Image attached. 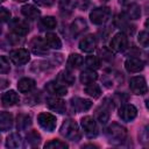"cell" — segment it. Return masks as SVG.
<instances>
[{"instance_id": "obj_1", "label": "cell", "mask_w": 149, "mask_h": 149, "mask_svg": "<svg viewBox=\"0 0 149 149\" xmlns=\"http://www.w3.org/2000/svg\"><path fill=\"white\" fill-rule=\"evenodd\" d=\"M106 136L112 144H121L127 137V130L125 127L116 122H112L106 128Z\"/></svg>"}, {"instance_id": "obj_2", "label": "cell", "mask_w": 149, "mask_h": 149, "mask_svg": "<svg viewBox=\"0 0 149 149\" xmlns=\"http://www.w3.org/2000/svg\"><path fill=\"white\" fill-rule=\"evenodd\" d=\"M59 133H61L62 136H64L65 139H68V140H70L72 142H77L81 137V134H80L78 125L73 120H70V119L65 120L63 122V125L61 126Z\"/></svg>"}, {"instance_id": "obj_3", "label": "cell", "mask_w": 149, "mask_h": 149, "mask_svg": "<svg viewBox=\"0 0 149 149\" xmlns=\"http://www.w3.org/2000/svg\"><path fill=\"white\" fill-rule=\"evenodd\" d=\"M109 16H111V9H109V7H106V6L94 8L90 13V20L94 24H104V23H106L108 21Z\"/></svg>"}, {"instance_id": "obj_4", "label": "cell", "mask_w": 149, "mask_h": 149, "mask_svg": "<svg viewBox=\"0 0 149 149\" xmlns=\"http://www.w3.org/2000/svg\"><path fill=\"white\" fill-rule=\"evenodd\" d=\"M109 47L115 52H122L128 48V37L125 33H118L115 34L109 43Z\"/></svg>"}, {"instance_id": "obj_5", "label": "cell", "mask_w": 149, "mask_h": 149, "mask_svg": "<svg viewBox=\"0 0 149 149\" xmlns=\"http://www.w3.org/2000/svg\"><path fill=\"white\" fill-rule=\"evenodd\" d=\"M129 88L134 94L137 95H142L146 94L148 92V86H147V81L144 79V77L142 76H136L130 78L129 80Z\"/></svg>"}, {"instance_id": "obj_6", "label": "cell", "mask_w": 149, "mask_h": 149, "mask_svg": "<svg viewBox=\"0 0 149 149\" xmlns=\"http://www.w3.org/2000/svg\"><path fill=\"white\" fill-rule=\"evenodd\" d=\"M80 125H81V128L84 129V133L86 134L87 137H95L99 133V129H98V125L95 122V120L92 118V116H84L81 118L80 120Z\"/></svg>"}, {"instance_id": "obj_7", "label": "cell", "mask_w": 149, "mask_h": 149, "mask_svg": "<svg viewBox=\"0 0 149 149\" xmlns=\"http://www.w3.org/2000/svg\"><path fill=\"white\" fill-rule=\"evenodd\" d=\"M9 59L15 64V65H23L29 62L30 55L29 51L24 48H19L15 50H12L9 52Z\"/></svg>"}, {"instance_id": "obj_8", "label": "cell", "mask_w": 149, "mask_h": 149, "mask_svg": "<svg viewBox=\"0 0 149 149\" xmlns=\"http://www.w3.org/2000/svg\"><path fill=\"white\" fill-rule=\"evenodd\" d=\"M37 122L38 125L45 129L47 132H54L55 128H56V123H57V120H56V116L50 114V113H41L38 114L37 116Z\"/></svg>"}, {"instance_id": "obj_9", "label": "cell", "mask_w": 149, "mask_h": 149, "mask_svg": "<svg viewBox=\"0 0 149 149\" xmlns=\"http://www.w3.org/2000/svg\"><path fill=\"white\" fill-rule=\"evenodd\" d=\"M9 29L17 36H24L29 31V26L24 20L15 17L9 21Z\"/></svg>"}, {"instance_id": "obj_10", "label": "cell", "mask_w": 149, "mask_h": 149, "mask_svg": "<svg viewBox=\"0 0 149 149\" xmlns=\"http://www.w3.org/2000/svg\"><path fill=\"white\" fill-rule=\"evenodd\" d=\"M29 47H30V50L35 54V55H47L48 54V45L45 43V41L38 36H35L30 40L29 42Z\"/></svg>"}, {"instance_id": "obj_11", "label": "cell", "mask_w": 149, "mask_h": 149, "mask_svg": "<svg viewBox=\"0 0 149 149\" xmlns=\"http://www.w3.org/2000/svg\"><path fill=\"white\" fill-rule=\"evenodd\" d=\"M137 115V109L134 105L132 104H125L119 108V116L121 118V120L129 122L133 121Z\"/></svg>"}, {"instance_id": "obj_12", "label": "cell", "mask_w": 149, "mask_h": 149, "mask_svg": "<svg viewBox=\"0 0 149 149\" xmlns=\"http://www.w3.org/2000/svg\"><path fill=\"white\" fill-rule=\"evenodd\" d=\"M45 102H47V106H48L51 111H55V112H57V113L63 114V113H65V111H66L65 101L62 100L59 97H55V95L49 97V98H47Z\"/></svg>"}, {"instance_id": "obj_13", "label": "cell", "mask_w": 149, "mask_h": 149, "mask_svg": "<svg viewBox=\"0 0 149 149\" xmlns=\"http://www.w3.org/2000/svg\"><path fill=\"white\" fill-rule=\"evenodd\" d=\"M114 23H115V26L118 28L122 29V33H127V34H130V35L134 33V26L130 24L129 19L125 14L116 15V17L114 20Z\"/></svg>"}, {"instance_id": "obj_14", "label": "cell", "mask_w": 149, "mask_h": 149, "mask_svg": "<svg viewBox=\"0 0 149 149\" xmlns=\"http://www.w3.org/2000/svg\"><path fill=\"white\" fill-rule=\"evenodd\" d=\"M71 106L72 108L79 113V112H85L88 111L92 107V101L88 99H84V98H79V97H74L71 99Z\"/></svg>"}, {"instance_id": "obj_15", "label": "cell", "mask_w": 149, "mask_h": 149, "mask_svg": "<svg viewBox=\"0 0 149 149\" xmlns=\"http://www.w3.org/2000/svg\"><path fill=\"white\" fill-rule=\"evenodd\" d=\"M125 68L128 72L136 73L143 70L144 68V62L137 57H130L125 62Z\"/></svg>"}, {"instance_id": "obj_16", "label": "cell", "mask_w": 149, "mask_h": 149, "mask_svg": "<svg viewBox=\"0 0 149 149\" xmlns=\"http://www.w3.org/2000/svg\"><path fill=\"white\" fill-rule=\"evenodd\" d=\"M45 90L50 94H52L55 97H63V95H66L68 94V88L64 85L58 84L56 81H49V83H47Z\"/></svg>"}, {"instance_id": "obj_17", "label": "cell", "mask_w": 149, "mask_h": 149, "mask_svg": "<svg viewBox=\"0 0 149 149\" xmlns=\"http://www.w3.org/2000/svg\"><path fill=\"white\" fill-rule=\"evenodd\" d=\"M86 29H87V23L83 17H77L70 26V31L73 37L81 35Z\"/></svg>"}, {"instance_id": "obj_18", "label": "cell", "mask_w": 149, "mask_h": 149, "mask_svg": "<svg viewBox=\"0 0 149 149\" xmlns=\"http://www.w3.org/2000/svg\"><path fill=\"white\" fill-rule=\"evenodd\" d=\"M95 45L97 41L93 35H86L79 42V49L84 52H92L95 49Z\"/></svg>"}, {"instance_id": "obj_19", "label": "cell", "mask_w": 149, "mask_h": 149, "mask_svg": "<svg viewBox=\"0 0 149 149\" xmlns=\"http://www.w3.org/2000/svg\"><path fill=\"white\" fill-rule=\"evenodd\" d=\"M19 100H20V98H19L17 93L13 90H9L1 95V102L5 107H10V106L16 105L19 102Z\"/></svg>"}, {"instance_id": "obj_20", "label": "cell", "mask_w": 149, "mask_h": 149, "mask_svg": "<svg viewBox=\"0 0 149 149\" xmlns=\"http://www.w3.org/2000/svg\"><path fill=\"white\" fill-rule=\"evenodd\" d=\"M34 87H35V80L31 78L24 77L17 81V90L21 93H29L34 90Z\"/></svg>"}, {"instance_id": "obj_21", "label": "cell", "mask_w": 149, "mask_h": 149, "mask_svg": "<svg viewBox=\"0 0 149 149\" xmlns=\"http://www.w3.org/2000/svg\"><path fill=\"white\" fill-rule=\"evenodd\" d=\"M22 144H23V140H22L21 135L17 133H12L6 139V147L7 148L17 149V148H21Z\"/></svg>"}, {"instance_id": "obj_22", "label": "cell", "mask_w": 149, "mask_h": 149, "mask_svg": "<svg viewBox=\"0 0 149 149\" xmlns=\"http://www.w3.org/2000/svg\"><path fill=\"white\" fill-rule=\"evenodd\" d=\"M125 15L128 19H132V20L140 19V16H141V7L135 2L128 3L126 6V8H125Z\"/></svg>"}, {"instance_id": "obj_23", "label": "cell", "mask_w": 149, "mask_h": 149, "mask_svg": "<svg viewBox=\"0 0 149 149\" xmlns=\"http://www.w3.org/2000/svg\"><path fill=\"white\" fill-rule=\"evenodd\" d=\"M13 126V116L8 112H0V132H7Z\"/></svg>"}, {"instance_id": "obj_24", "label": "cell", "mask_w": 149, "mask_h": 149, "mask_svg": "<svg viewBox=\"0 0 149 149\" xmlns=\"http://www.w3.org/2000/svg\"><path fill=\"white\" fill-rule=\"evenodd\" d=\"M109 109L111 106L108 105L107 100H105V102L97 109V118L99 120L100 123H106L109 119Z\"/></svg>"}, {"instance_id": "obj_25", "label": "cell", "mask_w": 149, "mask_h": 149, "mask_svg": "<svg viewBox=\"0 0 149 149\" xmlns=\"http://www.w3.org/2000/svg\"><path fill=\"white\" fill-rule=\"evenodd\" d=\"M21 13H22L26 17H28V19H30V20L37 19V17L40 16V14H41L40 9H38L37 7H35L34 5H24V6H22V7H21Z\"/></svg>"}, {"instance_id": "obj_26", "label": "cell", "mask_w": 149, "mask_h": 149, "mask_svg": "<svg viewBox=\"0 0 149 149\" xmlns=\"http://www.w3.org/2000/svg\"><path fill=\"white\" fill-rule=\"evenodd\" d=\"M97 78H98V73L95 72V70L87 69L80 73V81L83 85H87L90 83H93L97 80Z\"/></svg>"}, {"instance_id": "obj_27", "label": "cell", "mask_w": 149, "mask_h": 149, "mask_svg": "<svg viewBox=\"0 0 149 149\" xmlns=\"http://www.w3.org/2000/svg\"><path fill=\"white\" fill-rule=\"evenodd\" d=\"M45 43L49 48H52V49H61L62 48V41L61 38L54 34V33H48L45 35Z\"/></svg>"}, {"instance_id": "obj_28", "label": "cell", "mask_w": 149, "mask_h": 149, "mask_svg": "<svg viewBox=\"0 0 149 149\" xmlns=\"http://www.w3.org/2000/svg\"><path fill=\"white\" fill-rule=\"evenodd\" d=\"M83 62H84V59L79 54H71L68 58L66 64L70 69H78L83 64Z\"/></svg>"}, {"instance_id": "obj_29", "label": "cell", "mask_w": 149, "mask_h": 149, "mask_svg": "<svg viewBox=\"0 0 149 149\" xmlns=\"http://www.w3.org/2000/svg\"><path fill=\"white\" fill-rule=\"evenodd\" d=\"M85 93L92 98H99L101 95V90H100V86L93 81L85 85Z\"/></svg>"}, {"instance_id": "obj_30", "label": "cell", "mask_w": 149, "mask_h": 149, "mask_svg": "<svg viewBox=\"0 0 149 149\" xmlns=\"http://www.w3.org/2000/svg\"><path fill=\"white\" fill-rule=\"evenodd\" d=\"M31 125V118L28 114H19L17 115V129L26 130Z\"/></svg>"}, {"instance_id": "obj_31", "label": "cell", "mask_w": 149, "mask_h": 149, "mask_svg": "<svg viewBox=\"0 0 149 149\" xmlns=\"http://www.w3.org/2000/svg\"><path fill=\"white\" fill-rule=\"evenodd\" d=\"M57 80L61 81L62 84H66V85H72L74 83V77L72 76L71 72L64 70V71H61L57 76Z\"/></svg>"}, {"instance_id": "obj_32", "label": "cell", "mask_w": 149, "mask_h": 149, "mask_svg": "<svg viewBox=\"0 0 149 149\" xmlns=\"http://www.w3.org/2000/svg\"><path fill=\"white\" fill-rule=\"evenodd\" d=\"M85 64L87 66V69H91V70H97L100 68V61L97 56H93V55H90L85 58Z\"/></svg>"}, {"instance_id": "obj_33", "label": "cell", "mask_w": 149, "mask_h": 149, "mask_svg": "<svg viewBox=\"0 0 149 149\" xmlns=\"http://www.w3.org/2000/svg\"><path fill=\"white\" fill-rule=\"evenodd\" d=\"M44 148H49V149H65V148H68V144L65 142L61 141V140L55 139V140H51V141L47 142L44 144Z\"/></svg>"}, {"instance_id": "obj_34", "label": "cell", "mask_w": 149, "mask_h": 149, "mask_svg": "<svg viewBox=\"0 0 149 149\" xmlns=\"http://www.w3.org/2000/svg\"><path fill=\"white\" fill-rule=\"evenodd\" d=\"M40 141H41V135H40L36 130H30V132L27 134V142H28L30 146L35 147V146H37V144L40 143Z\"/></svg>"}, {"instance_id": "obj_35", "label": "cell", "mask_w": 149, "mask_h": 149, "mask_svg": "<svg viewBox=\"0 0 149 149\" xmlns=\"http://www.w3.org/2000/svg\"><path fill=\"white\" fill-rule=\"evenodd\" d=\"M41 24L47 29H54L57 26V21L54 16H44L41 20Z\"/></svg>"}, {"instance_id": "obj_36", "label": "cell", "mask_w": 149, "mask_h": 149, "mask_svg": "<svg viewBox=\"0 0 149 149\" xmlns=\"http://www.w3.org/2000/svg\"><path fill=\"white\" fill-rule=\"evenodd\" d=\"M10 70L9 59L6 56H0V73H7Z\"/></svg>"}, {"instance_id": "obj_37", "label": "cell", "mask_w": 149, "mask_h": 149, "mask_svg": "<svg viewBox=\"0 0 149 149\" xmlns=\"http://www.w3.org/2000/svg\"><path fill=\"white\" fill-rule=\"evenodd\" d=\"M59 8H61V10H63V12L70 13V12L74 8V3H73L72 0H61V2H59Z\"/></svg>"}, {"instance_id": "obj_38", "label": "cell", "mask_w": 149, "mask_h": 149, "mask_svg": "<svg viewBox=\"0 0 149 149\" xmlns=\"http://www.w3.org/2000/svg\"><path fill=\"white\" fill-rule=\"evenodd\" d=\"M137 41H139V43H140L142 47L147 48V47H148V43H149V35H148V33H147L146 30L141 31V33L139 34Z\"/></svg>"}, {"instance_id": "obj_39", "label": "cell", "mask_w": 149, "mask_h": 149, "mask_svg": "<svg viewBox=\"0 0 149 149\" xmlns=\"http://www.w3.org/2000/svg\"><path fill=\"white\" fill-rule=\"evenodd\" d=\"M9 19H10V12L7 8L0 6V21L5 22V21H8Z\"/></svg>"}, {"instance_id": "obj_40", "label": "cell", "mask_w": 149, "mask_h": 149, "mask_svg": "<svg viewBox=\"0 0 149 149\" xmlns=\"http://www.w3.org/2000/svg\"><path fill=\"white\" fill-rule=\"evenodd\" d=\"M34 1H35V3L43 6V7H50L55 2V0H34Z\"/></svg>"}, {"instance_id": "obj_41", "label": "cell", "mask_w": 149, "mask_h": 149, "mask_svg": "<svg viewBox=\"0 0 149 149\" xmlns=\"http://www.w3.org/2000/svg\"><path fill=\"white\" fill-rule=\"evenodd\" d=\"M8 86V81L6 79H1L0 78V88H5Z\"/></svg>"}, {"instance_id": "obj_42", "label": "cell", "mask_w": 149, "mask_h": 149, "mask_svg": "<svg viewBox=\"0 0 149 149\" xmlns=\"http://www.w3.org/2000/svg\"><path fill=\"white\" fill-rule=\"evenodd\" d=\"M15 1H17V2H24V1H27V0H15Z\"/></svg>"}, {"instance_id": "obj_43", "label": "cell", "mask_w": 149, "mask_h": 149, "mask_svg": "<svg viewBox=\"0 0 149 149\" xmlns=\"http://www.w3.org/2000/svg\"><path fill=\"white\" fill-rule=\"evenodd\" d=\"M3 1H6V0H0V3H2Z\"/></svg>"}]
</instances>
